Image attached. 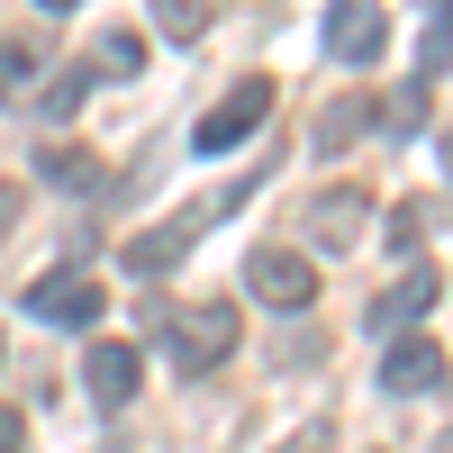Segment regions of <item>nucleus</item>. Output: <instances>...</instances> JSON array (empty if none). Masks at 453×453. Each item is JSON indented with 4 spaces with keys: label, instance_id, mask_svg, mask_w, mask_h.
Masks as SVG:
<instances>
[{
    "label": "nucleus",
    "instance_id": "nucleus-1",
    "mask_svg": "<svg viewBox=\"0 0 453 453\" xmlns=\"http://www.w3.org/2000/svg\"><path fill=\"white\" fill-rule=\"evenodd\" d=\"M254 191H263V164H254V173H236V181H226V191H218V200H181V209H173L164 226H136V236L119 245V263H127V273H136V281H164V273H173V263H181V254H191V245L209 236V226H218V218H236V200H254Z\"/></svg>",
    "mask_w": 453,
    "mask_h": 453
},
{
    "label": "nucleus",
    "instance_id": "nucleus-2",
    "mask_svg": "<svg viewBox=\"0 0 453 453\" xmlns=\"http://www.w3.org/2000/svg\"><path fill=\"white\" fill-rule=\"evenodd\" d=\"M236 345H245V309H236V299H181L173 326H164V354L181 372H218Z\"/></svg>",
    "mask_w": 453,
    "mask_h": 453
},
{
    "label": "nucleus",
    "instance_id": "nucleus-3",
    "mask_svg": "<svg viewBox=\"0 0 453 453\" xmlns=\"http://www.w3.org/2000/svg\"><path fill=\"white\" fill-rule=\"evenodd\" d=\"M273 100H281V82H273V73H245V82H236V91H226L209 119L191 127V155H209V164H218V155H236V145H245L263 119H273Z\"/></svg>",
    "mask_w": 453,
    "mask_h": 453
},
{
    "label": "nucleus",
    "instance_id": "nucleus-4",
    "mask_svg": "<svg viewBox=\"0 0 453 453\" xmlns=\"http://www.w3.org/2000/svg\"><path fill=\"white\" fill-rule=\"evenodd\" d=\"M245 290L263 309H318V263L299 245H254L245 254Z\"/></svg>",
    "mask_w": 453,
    "mask_h": 453
},
{
    "label": "nucleus",
    "instance_id": "nucleus-5",
    "mask_svg": "<svg viewBox=\"0 0 453 453\" xmlns=\"http://www.w3.org/2000/svg\"><path fill=\"white\" fill-rule=\"evenodd\" d=\"M27 318H46V326H100L109 318V290L91 273H46V281H27Z\"/></svg>",
    "mask_w": 453,
    "mask_h": 453
},
{
    "label": "nucleus",
    "instance_id": "nucleus-6",
    "mask_svg": "<svg viewBox=\"0 0 453 453\" xmlns=\"http://www.w3.org/2000/svg\"><path fill=\"white\" fill-rule=\"evenodd\" d=\"M390 19L381 0H326V64H381Z\"/></svg>",
    "mask_w": 453,
    "mask_h": 453
},
{
    "label": "nucleus",
    "instance_id": "nucleus-7",
    "mask_svg": "<svg viewBox=\"0 0 453 453\" xmlns=\"http://www.w3.org/2000/svg\"><path fill=\"white\" fill-rule=\"evenodd\" d=\"M435 290H444V281L426 273V263H408V273H399V281H390V290L363 309V326H372V335H408V326L435 309Z\"/></svg>",
    "mask_w": 453,
    "mask_h": 453
},
{
    "label": "nucleus",
    "instance_id": "nucleus-8",
    "mask_svg": "<svg viewBox=\"0 0 453 453\" xmlns=\"http://www.w3.org/2000/svg\"><path fill=\"white\" fill-rule=\"evenodd\" d=\"M82 381H91V399H100V408H127V399H136V381H145V354H136V345H119V335H100V345L82 354Z\"/></svg>",
    "mask_w": 453,
    "mask_h": 453
},
{
    "label": "nucleus",
    "instance_id": "nucleus-9",
    "mask_svg": "<svg viewBox=\"0 0 453 453\" xmlns=\"http://www.w3.org/2000/svg\"><path fill=\"white\" fill-rule=\"evenodd\" d=\"M444 381V354H435V335H390V354H381V390L390 399H418Z\"/></svg>",
    "mask_w": 453,
    "mask_h": 453
},
{
    "label": "nucleus",
    "instance_id": "nucleus-10",
    "mask_svg": "<svg viewBox=\"0 0 453 453\" xmlns=\"http://www.w3.org/2000/svg\"><path fill=\"white\" fill-rule=\"evenodd\" d=\"M363 191H345V181H335V191H318V209H309V245H326V254H345V245H363Z\"/></svg>",
    "mask_w": 453,
    "mask_h": 453
},
{
    "label": "nucleus",
    "instance_id": "nucleus-11",
    "mask_svg": "<svg viewBox=\"0 0 453 453\" xmlns=\"http://www.w3.org/2000/svg\"><path fill=\"white\" fill-rule=\"evenodd\" d=\"M363 127H381V100H372V91H345V100H335L326 119H318V155H345Z\"/></svg>",
    "mask_w": 453,
    "mask_h": 453
},
{
    "label": "nucleus",
    "instance_id": "nucleus-12",
    "mask_svg": "<svg viewBox=\"0 0 453 453\" xmlns=\"http://www.w3.org/2000/svg\"><path fill=\"white\" fill-rule=\"evenodd\" d=\"M36 91H46V55H36V46H19V36H10V46H0V100H36Z\"/></svg>",
    "mask_w": 453,
    "mask_h": 453
},
{
    "label": "nucleus",
    "instance_id": "nucleus-13",
    "mask_svg": "<svg viewBox=\"0 0 453 453\" xmlns=\"http://www.w3.org/2000/svg\"><path fill=\"white\" fill-rule=\"evenodd\" d=\"M426 91H435L426 73H418V82H399V91L381 100V127H390V136H426Z\"/></svg>",
    "mask_w": 453,
    "mask_h": 453
},
{
    "label": "nucleus",
    "instance_id": "nucleus-14",
    "mask_svg": "<svg viewBox=\"0 0 453 453\" xmlns=\"http://www.w3.org/2000/svg\"><path fill=\"white\" fill-rule=\"evenodd\" d=\"M36 164H46V181H64V191H100V164L82 155V145H55V136H46V155H36Z\"/></svg>",
    "mask_w": 453,
    "mask_h": 453
},
{
    "label": "nucleus",
    "instance_id": "nucleus-15",
    "mask_svg": "<svg viewBox=\"0 0 453 453\" xmlns=\"http://www.w3.org/2000/svg\"><path fill=\"white\" fill-rule=\"evenodd\" d=\"M209 10L218 0H155V27L173 36V46H191V36H209Z\"/></svg>",
    "mask_w": 453,
    "mask_h": 453
},
{
    "label": "nucleus",
    "instance_id": "nucleus-16",
    "mask_svg": "<svg viewBox=\"0 0 453 453\" xmlns=\"http://www.w3.org/2000/svg\"><path fill=\"white\" fill-rule=\"evenodd\" d=\"M91 64H100V73H136V64H145V36H136V27H109L100 46H91Z\"/></svg>",
    "mask_w": 453,
    "mask_h": 453
},
{
    "label": "nucleus",
    "instance_id": "nucleus-17",
    "mask_svg": "<svg viewBox=\"0 0 453 453\" xmlns=\"http://www.w3.org/2000/svg\"><path fill=\"white\" fill-rule=\"evenodd\" d=\"M444 64H453V0H435V10H426V64H418V73L435 82Z\"/></svg>",
    "mask_w": 453,
    "mask_h": 453
},
{
    "label": "nucleus",
    "instance_id": "nucleus-18",
    "mask_svg": "<svg viewBox=\"0 0 453 453\" xmlns=\"http://www.w3.org/2000/svg\"><path fill=\"white\" fill-rule=\"evenodd\" d=\"M82 91H91V73L73 64V73H55V82L36 91V109H46V119H73V109H82Z\"/></svg>",
    "mask_w": 453,
    "mask_h": 453
},
{
    "label": "nucleus",
    "instance_id": "nucleus-19",
    "mask_svg": "<svg viewBox=\"0 0 453 453\" xmlns=\"http://www.w3.org/2000/svg\"><path fill=\"white\" fill-rule=\"evenodd\" d=\"M426 209H435V200H399V209H390V245H399V254H418V236H426Z\"/></svg>",
    "mask_w": 453,
    "mask_h": 453
},
{
    "label": "nucleus",
    "instance_id": "nucleus-20",
    "mask_svg": "<svg viewBox=\"0 0 453 453\" xmlns=\"http://www.w3.org/2000/svg\"><path fill=\"white\" fill-rule=\"evenodd\" d=\"M326 444H335L326 426H290V444H273V453H326Z\"/></svg>",
    "mask_w": 453,
    "mask_h": 453
},
{
    "label": "nucleus",
    "instance_id": "nucleus-21",
    "mask_svg": "<svg viewBox=\"0 0 453 453\" xmlns=\"http://www.w3.org/2000/svg\"><path fill=\"white\" fill-rule=\"evenodd\" d=\"M0 453H27V418H10V408H0Z\"/></svg>",
    "mask_w": 453,
    "mask_h": 453
},
{
    "label": "nucleus",
    "instance_id": "nucleus-22",
    "mask_svg": "<svg viewBox=\"0 0 453 453\" xmlns=\"http://www.w3.org/2000/svg\"><path fill=\"white\" fill-rule=\"evenodd\" d=\"M10 226H19V191H0V236H10Z\"/></svg>",
    "mask_w": 453,
    "mask_h": 453
},
{
    "label": "nucleus",
    "instance_id": "nucleus-23",
    "mask_svg": "<svg viewBox=\"0 0 453 453\" xmlns=\"http://www.w3.org/2000/svg\"><path fill=\"white\" fill-rule=\"evenodd\" d=\"M444 173H453V127H444Z\"/></svg>",
    "mask_w": 453,
    "mask_h": 453
},
{
    "label": "nucleus",
    "instance_id": "nucleus-24",
    "mask_svg": "<svg viewBox=\"0 0 453 453\" xmlns=\"http://www.w3.org/2000/svg\"><path fill=\"white\" fill-rule=\"evenodd\" d=\"M36 10H73V0H36Z\"/></svg>",
    "mask_w": 453,
    "mask_h": 453
},
{
    "label": "nucleus",
    "instance_id": "nucleus-25",
    "mask_svg": "<svg viewBox=\"0 0 453 453\" xmlns=\"http://www.w3.org/2000/svg\"><path fill=\"white\" fill-rule=\"evenodd\" d=\"M435 453H453V435H435Z\"/></svg>",
    "mask_w": 453,
    "mask_h": 453
},
{
    "label": "nucleus",
    "instance_id": "nucleus-26",
    "mask_svg": "<svg viewBox=\"0 0 453 453\" xmlns=\"http://www.w3.org/2000/svg\"><path fill=\"white\" fill-rule=\"evenodd\" d=\"M372 453H381V444H372Z\"/></svg>",
    "mask_w": 453,
    "mask_h": 453
},
{
    "label": "nucleus",
    "instance_id": "nucleus-27",
    "mask_svg": "<svg viewBox=\"0 0 453 453\" xmlns=\"http://www.w3.org/2000/svg\"><path fill=\"white\" fill-rule=\"evenodd\" d=\"M0 354H10V345H0Z\"/></svg>",
    "mask_w": 453,
    "mask_h": 453
}]
</instances>
